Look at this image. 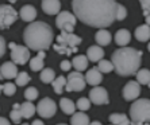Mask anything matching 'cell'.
I'll list each match as a JSON object with an SVG mask.
<instances>
[{"instance_id": "6da1fadb", "label": "cell", "mask_w": 150, "mask_h": 125, "mask_svg": "<svg viewBox=\"0 0 150 125\" xmlns=\"http://www.w3.org/2000/svg\"><path fill=\"white\" fill-rule=\"evenodd\" d=\"M73 14L84 24L105 30L115 22L118 3L114 0H73Z\"/></svg>"}, {"instance_id": "7a4b0ae2", "label": "cell", "mask_w": 150, "mask_h": 125, "mask_svg": "<svg viewBox=\"0 0 150 125\" xmlns=\"http://www.w3.org/2000/svg\"><path fill=\"white\" fill-rule=\"evenodd\" d=\"M141 50H135L133 47H120L115 50L111 55V62L114 65L116 74L120 77H130L138 73L142 62Z\"/></svg>"}, {"instance_id": "3957f363", "label": "cell", "mask_w": 150, "mask_h": 125, "mask_svg": "<svg viewBox=\"0 0 150 125\" xmlns=\"http://www.w3.org/2000/svg\"><path fill=\"white\" fill-rule=\"evenodd\" d=\"M53 30L45 22H34L25 28L23 39L25 43L33 51H46L53 43Z\"/></svg>"}, {"instance_id": "277c9868", "label": "cell", "mask_w": 150, "mask_h": 125, "mask_svg": "<svg viewBox=\"0 0 150 125\" xmlns=\"http://www.w3.org/2000/svg\"><path fill=\"white\" fill-rule=\"evenodd\" d=\"M80 43H81V38L77 36L76 34H69V32L61 31V34L57 36L56 43L53 45V49L58 54L70 57L73 52H77V50H79L77 46Z\"/></svg>"}, {"instance_id": "5b68a950", "label": "cell", "mask_w": 150, "mask_h": 125, "mask_svg": "<svg viewBox=\"0 0 150 125\" xmlns=\"http://www.w3.org/2000/svg\"><path fill=\"white\" fill-rule=\"evenodd\" d=\"M130 120L131 125L150 124V100L139 98L138 101H134L130 106Z\"/></svg>"}, {"instance_id": "8992f818", "label": "cell", "mask_w": 150, "mask_h": 125, "mask_svg": "<svg viewBox=\"0 0 150 125\" xmlns=\"http://www.w3.org/2000/svg\"><path fill=\"white\" fill-rule=\"evenodd\" d=\"M76 20H77V17L74 14L69 12V11H62V12H59V14L57 15L56 26H57V28L61 30V31L73 34L74 26H76Z\"/></svg>"}, {"instance_id": "52a82bcc", "label": "cell", "mask_w": 150, "mask_h": 125, "mask_svg": "<svg viewBox=\"0 0 150 125\" xmlns=\"http://www.w3.org/2000/svg\"><path fill=\"white\" fill-rule=\"evenodd\" d=\"M19 14L14 7H11L10 4H1L0 7V27L6 30L8 28L12 23L18 20Z\"/></svg>"}, {"instance_id": "ba28073f", "label": "cell", "mask_w": 150, "mask_h": 125, "mask_svg": "<svg viewBox=\"0 0 150 125\" xmlns=\"http://www.w3.org/2000/svg\"><path fill=\"white\" fill-rule=\"evenodd\" d=\"M67 80H68V83H67V87H65L67 91H81L85 89L87 81H85V77L80 71L69 73Z\"/></svg>"}, {"instance_id": "9c48e42d", "label": "cell", "mask_w": 150, "mask_h": 125, "mask_svg": "<svg viewBox=\"0 0 150 125\" xmlns=\"http://www.w3.org/2000/svg\"><path fill=\"white\" fill-rule=\"evenodd\" d=\"M56 112H57V104L49 97L41 100L38 102V105H37V113L42 118L53 117V116L56 115Z\"/></svg>"}, {"instance_id": "30bf717a", "label": "cell", "mask_w": 150, "mask_h": 125, "mask_svg": "<svg viewBox=\"0 0 150 125\" xmlns=\"http://www.w3.org/2000/svg\"><path fill=\"white\" fill-rule=\"evenodd\" d=\"M30 58V49L27 46H16L14 50H11V59L15 65H26Z\"/></svg>"}, {"instance_id": "8fae6325", "label": "cell", "mask_w": 150, "mask_h": 125, "mask_svg": "<svg viewBox=\"0 0 150 125\" xmlns=\"http://www.w3.org/2000/svg\"><path fill=\"white\" fill-rule=\"evenodd\" d=\"M89 100L95 105H107L110 102L108 93L101 86H95L92 90H89Z\"/></svg>"}, {"instance_id": "7c38bea8", "label": "cell", "mask_w": 150, "mask_h": 125, "mask_svg": "<svg viewBox=\"0 0 150 125\" xmlns=\"http://www.w3.org/2000/svg\"><path fill=\"white\" fill-rule=\"evenodd\" d=\"M141 85L137 81H129L123 87V98L126 101H134L139 97Z\"/></svg>"}, {"instance_id": "4fadbf2b", "label": "cell", "mask_w": 150, "mask_h": 125, "mask_svg": "<svg viewBox=\"0 0 150 125\" xmlns=\"http://www.w3.org/2000/svg\"><path fill=\"white\" fill-rule=\"evenodd\" d=\"M0 74L3 80H16L18 77V67L14 62H4L0 67Z\"/></svg>"}, {"instance_id": "5bb4252c", "label": "cell", "mask_w": 150, "mask_h": 125, "mask_svg": "<svg viewBox=\"0 0 150 125\" xmlns=\"http://www.w3.org/2000/svg\"><path fill=\"white\" fill-rule=\"evenodd\" d=\"M85 81L87 83L92 85V86H98L100 85V82L103 81V73H101L100 70L98 67H93V69H89L85 74Z\"/></svg>"}, {"instance_id": "9a60e30c", "label": "cell", "mask_w": 150, "mask_h": 125, "mask_svg": "<svg viewBox=\"0 0 150 125\" xmlns=\"http://www.w3.org/2000/svg\"><path fill=\"white\" fill-rule=\"evenodd\" d=\"M42 10L47 15H58L61 10V3L58 0H43L42 1Z\"/></svg>"}, {"instance_id": "2e32d148", "label": "cell", "mask_w": 150, "mask_h": 125, "mask_svg": "<svg viewBox=\"0 0 150 125\" xmlns=\"http://www.w3.org/2000/svg\"><path fill=\"white\" fill-rule=\"evenodd\" d=\"M19 16L23 22H27V23H34L35 17H37V10L33 6H23L19 11Z\"/></svg>"}, {"instance_id": "e0dca14e", "label": "cell", "mask_w": 150, "mask_h": 125, "mask_svg": "<svg viewBox=\"0 0 150 125\" xmlns=\"http://www.w3.org/2000/svg\"><path fill=\"white\" fill-rule=\"evenodd\" d=\"M104 57V50L101 49L100 46H91L87 50V58L91 62H100L101 58Z\"/></svg>"}, {"instance_id": "ac0fdd59", "label": "cell", "mask_w": 150, "mask_h": 125, "mask_svg": "<svg viewBox=\"0 0 150 125\" xmlns=\"http://www.w3.org/2000/svg\"><path fill=\"white\" fill-rule=\"evenodd\" d=\"M131 41V34H130L127 30L122 28V30H118L115 34V42L116 45L120 46V47H126V46L130 43Z\"/></svg>"}, {"instance_id": "d6986e66", "label": "cell", "mask_w": 150, "mask_h": 125, "mask_svg": "<svg viewBox=\"0 0 150 125\" xmlns=\"http://www.w3.org/2000/svg\"><path fill=\"white\" fill-rule=\"evenodd\" d=\"M135 39L139 42H147L150 39V26H147L146 23L145 24H141L137 27L135 30Z\"/></svg>"}, {"instance_id": "ffe728a7", "label": "cell", "mask_w": 150, "mask_h": 125, "mask_svg": "<svg viewBox=\"0 0 150 125\" xmlns=\"http://www.w3.org/2000/svg\"><path fill=\"white\" fill-rule=\"evenodd\" d=\"M59 106H61V109H62V112L65 113V115H72L73 116L74 113H76V104H74L73 101L70 100V98H65L62 97L61 100H59Z\"/></svg>"}, {"instance_id": "44dd1931", "label": "cell", "mask_w": 150, "mask_h": 125, "mask_svg": "<svg viewBox=\"0 0 150 125\" xmlns=\"http://www.w3.org/2000/svg\"><path fill=\"white\" fill-rule=\"evenodd\" d=\"M95 39L98 42V46H108L112 41V36L107 30H99L95 35Z\"/></svg>"}, {"instance_id": "7402d4cb", "label": "cell", "mask_w": 150, "mask_h": 125, "mask_svg": "<svg viewBox=\"0 0 150 125\" xmlns=\"http://www.w3.org/2000/svg\"><path fill=\"white\" fill-rule=\"evenodd\" d=\"M110 122L112 125H131V120L125 113H114L110 116Z\"/></svg>"}, {"instance_id": "603a6c76", "label": "cell", "mask_w": 150, "mask_h": 125, "mask_svg": "<svg viewBox=\"0 0 150 125\" xmlns=\"http://www.w3.org/2000/svg\"><path fill=\"white\" fill-rule=\"evenodd\" d=\"M89 117L84 112H76L70 118V125H89Z\"/></svg>"}, {"instance_id": "cb8c5ba5", "label": "cell", "mask_w": 150, "mask_h": 125, "mask_svg": "<svg viewBox=\"0 0 150 125\" xmlns=\"http://www.w3.org/2000/svg\"><path fill=\"white\" fill-rule=\"evenodd\" d=\"M19 110H21L23 118H31L33 116L35 115L37 108H35L34 105H33V102H30V101H26V102L21 104V109H19Z\"/></svg>"}, {"instance_id": "d4e9b609", "label": "cell", "mask_w": 150, "mask_h": 125, "mask_svg": "<svg viewBox=\"0 0 150 125\" xmlns=\"http://www.w3.org/2000/svg\"><path fill=\"white\" fill-rule=\"evenodd\" d=\"M88 61L89 59L87 58V55H77L73 58V61H72V65H73V67L76 69V71H84V70L88 67Z\"/></svg>"}, {"instance_id": "484cf974", "label": "cell", "mask_w": 150, "mask_h": 125, "mask_svg": "<svg viewBox=\"0 0 150 125\" xmlns=\"http://www.w3.org/2000/svg\"><path fill=\"white\" fill-rule=\"evenodd\" d=\"M67 83H68V80L65 78V77H57L56 80H54V82L52 83L53 89H54V91H56L57 94H61L64 90H65V87H67Z\"/></svg>"}, {"instance_id": "4316f807", "label": "cell", "mask_w": 150, "mask_h": 125, "mask_svg": "<svg viewBox=\"0 0 150 125\" xmlns=\"http://www.w3.org/2000/svg\"><path fill=\"white\" fill-rule=\"evenodd\" d=\"M137 75V82L139 85H149L150 83V71L147 69H141L138 70Z\"/></svg>"}, {"instance_id": "83f0119b", "label": "cell", "mask_w": 150, "mask_h": 125, "mask_svg": "<svg viewBox=\"0 0 150 125\" xmlns=\"http://www.w3.org/2000/svg\"><path fill=\"white\" fill-rule=\"evenodd\" d=\"M41 81L43 83H53L56 80V73L53 69H43L41 71Z\"/></svg>"}, {"instance_id": "f1b7e54d", "label": "cell", "mask_w": 150, "mask_h": 125, "mask_svg": "<svg viewBox=\"0 0 150 125\" xmlns=\"http://www.w3.org/2000/svg\"><path fill=\"white\" fill-rule=\"evenodd\" d=\"M98 69L100 70L103 74H107V73H111L114 71V65H112L111 61H105V59H101L100 62L98 63Z\"/></svg>"}, {"instance_id": "f546056e", "label": "cell", "mask_w": 150, "mask_h": 125, "mask_svg": "<svg viewBox=\"0 0 150 125\" xmlns=\"http://www.w3.org/2000/svg\"><path fill=\"white\" fill-rule=\"evenodd\" d=\"M43 66H45V65H43V59L39 58L38 55L30 59V69H31L33 71H42Z\"/></svg>"}, {"instance_id": "4dcf8cb0", "label": "cell", "mask_w": 150, "mask_h": 125, "mask_svg": "<svg viewBox=\"0 0 150 125\" xmlns=\"http://www.w3.org/2000/svg\"><path fill=\"white\" fill-rule=\"evenodd\" d=\"M1 90H3L4 96L11 97V96H14L15 91H16V83H12V82L3 83V85H1Z\"/></svg>"}, {"instance_id": "1f68e13d", "label": "cell", "mask_w": 150, "mask_h": 125, "mask_svg": "<svg viewBox=\"0 0 150 125\" xmlns=\"http://www.w3.org/2000/svg\"><path fill=\"white\" fill-rule=\"evenodd\" d=\"M30 77H28V74L26 73V71H21V73L18 74L16 80H15V83H16V86H26L28 82H30Z\"/></svg>"}, {"instance_id": "d6a6232c", "label": "cell", "mask_w": 150, "mask_h": 125, "mask_svg": "<svg viewBox=\"0 0 150 125\" xmlns=\"http://www.w3.org/2000/svg\"><path fill=\"white\" fill-rule=\"evenodd\" d=\"M139 4L143 10V15L146 17V24L150 26V0H141Z\"/></svg>"}, {"instance_id": "836d02e7", "label": "cell", "mask_w": 150, "mask_h": 125, "mask_svg": "<svg viewBox=\"0 0 150 125\" xmlns=\"http://www.w3.org/2000/svg\"><path fill=\"white\" fill-rule=\"evenodd\" d=\"M76 106H77V109H79V110H81V112L88 110V109L91 108V100H89V98H85V97L79 98Z\"/></svg>"}, {"instance_id": "e575fe53", "label": "cell", "mask_w": 150, "mask_h": 125, "mask_svg": "<svg viewBox=\"0 0 150 125\" xmlns=\"http://www.w3.org/2000/svg\"><path fill=\"white\" fill-rule=\"evenodd\" d=\"M25 98L27 101H30V102L37 100V98H38V90H37V87H34V86L27 87L25 90Z\"/></svg>"}, {"instance_id": "d590c367", "label": "cell", "mask_w": 150, "mask_h": 125, "mask_svg": "<svg viewBox=\"0 0 150 125\" xmlns=\"http://www.w3.org/2000/svg\"><path fill=\"white\" fill-rule=\"evenodd\" d=\"M10 118H11V121L14 122V124H18L19 125V122L22 121V118H23V116H22L21 110L19 109H12L10 113Z\"/></svg>"}, {"instance_id": "8d00e7d4", "label": "cell", "mask_w": 150, "mask_h": 125, "mask_svg": "<svg viewBox=\"0 0 150 125\" xmlns=\"http://www.w3.org/2000/svg\"><path fill=\"white\" fill-rule=\"evenodd\" d=\"M126 16H127V10H126V7L118 3V7H116V20H125Z\"/></svg>"}, {"instance_id": "74e56055", "label": "cell", "mask_w": 150, "mask_h": 125, "mask_svg": "<svg viewBox=\"0 0 150 125\" xmlns=\"http://www.w3.org/2000/svg\"><path fill=\"white\" fill-rule=\"evenodd\" d=\"M72 62L70 61H62V62L59 63V67H61V70H64V71H69L70 69H72Z\"/></svg>"}, {"instance_id": "f35d334b", "label": "cell", "mask_w": 150, "mask_h": 125, "mask_svg": "<svg viewBox=\"0 0 150 125\" xmlns=\"http://www.w3.org/2000/svg\"><path fill=\"white\" fill-rule=\"evenodd\" d=\"M0 43H1V50H0V54H1V57L4 55V52H6V39L1 36L0 38Z\"/></svg>"}, {"instance_id": "ab89813d", "label": "cell", "mask_w": 150, "mask_h": 125, "mask_svg": "<svg viewBox=\"0 0 150 125\" xmlns=\"http://www.w3.org/2000/svg\"><path fill=\"white\" fill-rule=\"evenodd\" d=\"M0 125H11V124L8 122V120L6 117H1L0 118Z\"/></svg>"}, {"instance_id": "60d3db41", "label": "cell", "mask_w": 150, "mask_h": 125, "mask_svg": "<svg viewBox=\"0 0 150 125\" xmlns=\"http://www.w3.org/2000/svg\"><path fill=\"white\" fill-rule=\"evenodd\" d=\"M16 43H14V42H10V43H8V47H10V50H14L15 47H16Z\"/></svg>"}, {"instance_id": "b9f144b4", "label": "cell", "mask_w": 150, "mask_h": 125, "mask_svg": "<svg viewBox=\"0 0 150 125\" xmlns=\"http://www.w3.org/2000/svg\"><path fill=\"white\" fill-rule=\"evenodd\" d=\"M31 125H45L43 122L41 121V120H35V121H33L31 122Z\"/></svg>"}, {"instance_id": "7bdbcfd3", "label": "cell", "mask_w": 150, "mask_h": 125, "mask_svg": "<svg viewBox=\"0 0 150 125\" xmlns=\"http://www.w3.org/2000/svg\"><path fill=\"white\" fill-rule=\"evenodd\" d=\"M38 57H39V58L43 59V58L46 57V51H39V52H38Z\"/></svg>"}, {"instance_id": "ee69618b", "label": "cell", "mask_w": 150, "mask_h": 125, "mask_svg": "<svg viewBox=\"0 0 150 125\" xmlns=\"http://www.w3.org/2000/svg\"><path fill=\"white\" fill-rule=\"evenodd\" d=\"M89 125H101V122L100 121H92Z\"/></svg>"}, {"instance_id": "f6af8a7d", "label": "cell", "mask_w": 150, "mask_h": 125, "mask_svg": "<svg viewBox=\"0 0 150 125\" xmlns=\"http://www.w3.org/2000/svg\"><path fill=\"white\" fill-rule=\"evenodd\" d=\"M147 50H149V52H150V42H149V45H147Z\"/></svg>"}, {"instance_id": "bcb514c9", "label": "cell", "mask_w": 150, "mask_h": 125, "mask_svg": "<svg viewBox=\"0 0 150 125\" xmlns=\"http://www.w3.org/2000/svg\"><path fill=\"white\" fill-rule=\"evenodd\" d=\"M145 125H150V124H149V122H146V124H145Z\"/></svg>"}, {"instance_id": "7dc6e473", "label": "cell", "mask_w": 150, "mask_h": 125, "mask_svg": "<svg viewBox=\"0 0 150 125\" xmlns=\"http://www.w3.org/2000/svg\"><path fill=\"white\" fill-rule=\"evenodd\" d=\"M58 125H67V124H58Z\"/></svg>"}, {"instance_id": "c3c4849f", "label": "cell", "mask_w": 150, "mask_h": 125, "mask_svg": "<svg viewBox=\"0 0 150 125\" xmlns=\"http://www.w3.org/2000/svg\"><path fill=\"white\" fill-rule=\"evenodd\" d=\"M21 125H28V124H21Z\"/></svg>"}, {"instance_id": "681fc988", "label": "cell", "mask_w": 150, "mask_h": 125, "mask_svg": "<svg viewBox=\"0 0 150 125\" xmlns=\"http://www.w3.org/2000/svg\"><path fill=\"white\" fill-rule=\"evenodd\" d=\"M149 89H150V83H149Z\"/></svg>"}, {"instance_id": "f907efd6", "label": "cell", "mask_w": 150, "mask_h": 125, "mask_svg": "<svg viewBox=\"0 0 150 125\" xmlns=\"http://www.w3.org/2000/svg\"><path fill=\"white\" fill-rule=\"evenodd\" d=\"M111 125H112V124H111Z\"/></svg>"}]
</instances>
